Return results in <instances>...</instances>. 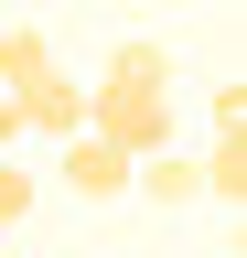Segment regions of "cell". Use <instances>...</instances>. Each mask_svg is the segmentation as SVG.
Segmentation results:
<instances>
[{"mask_svg": "<svg viewBox=\"0 0 247 258\" xmlns=\"http://www.w3.org/2000/svg\"><path fill=\"white\" fill-rule=\"evenodd\" d=\"M194 172H204V194H226V205H247V118H236V129H215V151L194 161Z\"/></svg>", "mask_w": 247, "mask_h": 258, "instance_id": "277c9868", "label": "cell"}, {"mask_svg": "<svg viewBox=\"0 0 247 258\" xmlns=\"http://www.w3.org/2000/svg\"><path fill=\"white\" fill-rule=\"evenodd\" d=\"M65 194H86V205L129 194V151H118V140H97V129H65Z\"/></svg>", "mask_w": 247, "mask_h": 258, "instance_id": "3957f363", "label": "cell"}, {"mask_svg": "<svg viewBox=\"0 0 247 258\" xmlns=\"http://www.w3.org/2000/svg\"><path fill=\"white\" fill-rule=\"evenodd\" d=\"M33 215V172H11V161H0V226H22Z\"/></svg>", "mask_w": 247, "mask_h": 258, "instance_id": "52a82bcc", "label": "cell"}, {"mask_svg": "<svg viewBox=\"0 0 247 258\" xmlns=\"http://www.w3.org/2000/svg\"><path fill=\"white\" fill-rule=\"evenodd\" d=\"M22 140V108H11V86H0V151H11Z\"/></svg>", "mask_w": 247, "mask_h": 258, "instance_id": "ba28073f", "label": "cell"}, {"mask_svg": "<svg viewBox=\"0 0 247 258\" xmlns=\"http://www.w3.org/2000/svg\"><path fill=\"white\" fill-rule=\"evenodd\" d=\"M33 64H54V43H43L33 22H11V32H0V86H22Z\"/></svg>", "mask_w": 247, "mask_h": 258, "instance_id": "8992f818", "label": "cell"}, {"mask_svg": "<svg viewBox=\"0 0 247 258\" xmlns=\"http://www.w3.org/2000/svg\"><path fill=\"white\" fill-rule=\"evenodd\" d=\"M86 129L97 140H118V151H161L172 140V54L161 43H118L108 54V86H86Z\"/></svg>", "mask_w": 247, "mask_h": 258, "instance_id": "6da1fadb", "label": "cell"}, {"mask_svg": "<svg viewBox=\"0 0 247 258\" xmlns=\"http://www.w3.org/2000/svg\"><path fill=\"white\" fill-rule=\"evenodd\" d=\"M22 129H43V140H65V129H86V86H65V64H33V76L11 86Z\"/></svg>", "mask_w": 247, "mask_h": 258, "instance_id": "7a4b0ae2", "label": "cell"}, {"mask_svg": "<svg viewBox=\"0 0 247 258\" xmlns=\"http://www.w3.org/2000/svg\"><path fill=\"white\" fill-rule=\"evenodd\" d=\"M129 183H150V205H183V194H204V172H194V161H172V151H140V161H129Z\"/></svg>", "mask_w": 247, "mask_h": 258, "instance_id": "5b68a950", "label": "cell"}]
</instances>
